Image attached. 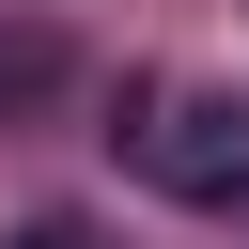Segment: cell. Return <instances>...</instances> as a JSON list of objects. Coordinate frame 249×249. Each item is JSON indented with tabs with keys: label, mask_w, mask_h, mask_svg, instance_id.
<instances>
[{
	"label": "cell",
	"mask_w": 249,
	"mask_h": 249,
	"mask_svg": "<svg viewBox=\"0 0 249 249\" xmlns=\"http://www.w3.org/2000/svg\"><path fill=\"white\" fill-rule=\"evenodd\" d=\"M47 78H62L47 47H0V93H47Z\"/></svg>",
	"instance_id": "3957f363"
},
{
	"label": "cell",
	"mask_w": 249,
	"mask_h": 249,
	"mask_svg": "<svg viewBox=\"0 0 249 249\" xmlns=\"http://www.w3.org/2000/svg\"><path fill=\"white\" fill-rule=\"evenodd\" d=\"M124 171L140 187H171V202H249V93H218V78H156V93H124Z\"/></svg>",
	"instance_id": "6da1fadb"
},
{
	"label": "cell",
	"mask_w": 249,
	"mask_h": 249,
	"mask_svg": "<svg viewBox=\"0 0 249 249\" xmlns=\"http://www.w3.org/2000/svg\"><path fill=\"white\" fill-rule=\"evenodd\" d=\"M0 249H93V218H78V202H47V218H16Z\"/></svg>",
	"instance_id": "7a4b0ae2"
}]
</instances>
